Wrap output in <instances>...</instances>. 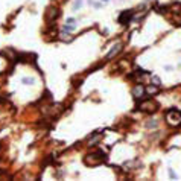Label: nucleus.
Returning <instances> with one entry per match:
<instances>
[{"instance_id":"obj_2","label":"nucleus","mask_w":181,"mask_h":181,"mask_svg":"<svg viewBox=\"0 0 181 181\" xmlns=\"http://www.w3.org/2000/svg\"><path fill=\"white\" fill-rule=\"evenodd\" d=\"M166 122L170 125V127H180L181 125V111L178 110H169L166 113Z\"/></svg>"},{"instance_id":"obj_1","label":"nucleus","mask_w":181,"mask_h":181,"mask_svg":"<svg viewBox=\"0 0 181 181\" xmlns=\"http://www.w3.org/2000/svg\"><path fill=\"white\" fill-rule=\"evenodd\" d=\"M107 160V155L101 151H96V152H91V154H87L84 157V163L87 166H97V164L104 163Z\"/></svg>"},{"instance_id":"obj_3","label":"nucleus","mask_w":181,"mask_h":181,"mask_svg":"<svg viewBox=\"0 0 181 181\" xmlns=\"http://www.w3.org/2000/svg\"><path fill=\"white\" fill-rule=\"evenodd\" d=\"M157 104L154 102V101H145V102H142L140 105H139V108L142 110V111H146V113H154L155 110H157Z\"/></svg>"},{"instance_id":"obj_15","label":"nucleus","mask_w":181,"mask_h":181,"mask_svg":"<svg viewBox=\"0 0 181 181\" xmlns=\"http://www.w3.org/2000/svg\"><path fill=\"white\" fill-rule=\"evenodd\" d=\"M152 82H154L155 85H160V84H162V81H160L157 76H152Z\"/></svg>"},{"instance_id":"obj_4","label":"nucleus","mask_w":181,"mask_h":181,"mask_svg":"<svg viewBox=\"0 0 181 181\" xmlns=\"http://www.w3.org/2000/svg\"><path fill=\"white\" fill-rule=\"evenodd\" d=\"M58 14H59V11H58L55 6H50V8L47 9L46 17H44V18H46V21H47V23H52L54 20H56V18H58Z\"/></svg>"},{"instance_id":"obj_8","label":"nucleus","mask_w":181,"mask_h":181,"mask_svg":"<svg viewBox=\"0 0 181 181\" xmlns=\"http://www.w3.org/2000/svg\"><path fill=\"white\" fill-rule=\"evenodd\" d=\"M76 31V24H69V23H66L64 26H62V32H66V34H72Z\"/></svg>"},{"instance_id":"obj_20","label":"nucleus","mask_w":181,"mask_h":181,"mask_svg":"<svg viewBox=\"0 0 181 181\" xmlns=\"http://www.w3.org/2000/svg\"><path fill=\"white\" fill-rule=\"evenodd\" d=\"M102 2H108V0H102Z\"/></svg>"},{"instance_id":"obj_12","label":"nucleus","mask_w":181,"mask_h":181,"mask_svg":"<svg viewBox=\"0 0 181 181\" xmlns=\"http://www.w3.org/2000/svg\"><path fill=\"white\" fill-rule=\"evenodd\" d=\"M21 84H24V85H32V84H34V79H32V78H23V79H21Z\"/></svg>"},{"instance_id":"obj_13","label":"nucleus","mask_w":181,"mask_h":181,"mask_svg":"<svg viewBox=\"0 0 181 181\" xmlns=\"http://www.w3.org/2000/svg\"><path fill=\"white\" fill-rule=\"evenodd\" d=\"M88 5H90V6H93V8H96V9L102 8V3H99V2H93V0H88Z\"/></svg>"},{"instance_id":"obj_9","label":"nucleus","mask_w":181,"mask_h":181,"mask_svg":"<svg viewBox=\"0 0 181 181\" xmlns=\"http://www.w3.org/2000/svg\"><path fill=\"white\" fill-rule=\"evenodd\" d=\"M99 140H101V134H93V136H90V139H88V146L96 145Z\"/></svg>"},{"instance_id":"obj_6","label":"nucleus","mask_w":181,"mask_h":181,"mask_svg":"<svg viewBox=\"0 0 181 181\" xmlns=\"http://www.w3.org/2000/svg\"><path fill=\"white\" fill-rule=\"evenodd\" d=\"M145 94H146V88L143 85H136V87L132 88V96H134L136 99H142Z\"/></svg>"},{"instance_id":"obj_18","label":"nucleus","mask_w":181,"mask_h":181,"mask_svg":"<svg viewBox=\"0 0 181 181\" xmlns=\"http://www.w3.org/2000/svg\"><path fill=\"white\" fill-rule=\"evenodd\" d=\"M5 102H3V99H0V108H2V105H3Z\"/></svg>"},{"instance_id":"obj_5","label":"nucleus","mask_w":181,"mask_h":181,"mask_svg":"<svg viewBox=\"0 0 181 181\" xmlns=\"http://www.w3.org/2000/svg\"><path fill=\"white\" fill-rule=\"evenodd\" d=\"M132 14H134V11H131V9L123 11V12L120 14V17H119V23H122V24H128V23L131 21V18H132Z\"/></svg>"},{"instance_id":"obj_17","label":"nucleus","mask_w":181,"mask_h":181,"mask_svg":"<svg viewBox=\"0 0 181 181\" xmlns=\"http://www.w3.org/2000/svg\"><path fill=\"white\" fill-rule=\"evenodd\" d=\"M66 23H69V24H76V20H75V18H73V17H69V18H67V21H66Z\"/></svg>"},{"instance_id":"obj_21","label":"nucleus","mask_w":181,"mask_h":181,"mask_svg":"<svg viewBox=\"0 0 181 181\" xmlns=\"http://www.w3.org/2000/svg\"><path fill=\"white\" fill-rule=\"evenodd\" d=\"M0 129H2V127H0Z\"/></svg>"},{"instance_id":"obj_11","label":"nucleus","mask_w":181,"mask_h":181,"mask_svg":"<svg viewBox=\"0 0 181 181\" xmlns=\"http://www.w3.org/2000/svg\"><path fill=\"white\" fill-rule=\"evenodd\" d=\"M146 93L148 94H157L158 93V87L157 85H149V87H146Z\"/></svg>"},{"instance_id":"obj_10","label":"nucleus","mask_w":181,"mask_h":181,"mask_svg":"<svg viewBox=\"0 0 181 181\" xmlns=\"http://www.w3.org/2000/svg\"><path fill=\"white\" fill-rule=\"evenodd\" d=\"M82 5H84V0H75L72 5V9L73 11H79L82 8Z\"/></svg>"},{"instance_id":"obj_16","label":"nucleus","mask_w":181,"mask_h":181,"mask_svg":"<svg viewBox=\"0 0 181 181\" xmlns=\"http://www.w3.org/2000/svg\"><path fill=\"white\" fill-rule=\"evenodd\" d=\"M169 177H170L172 180H177V174H175L172 169H169Z\"/></svg>"},{"instance_id":"obj_7","label":"nucleus","mask_w":181,"mask_h":181,"mask_svg":"<svg viewBox=\"0 0 181 181\" xmlns=\"http://www.w3.org/2000/svg\"><path fill=\"white\" fill-rule=\"evenodd\" d=\"M122 47H123V46H122V43H117V44H114V46L111 47V50H110L108 54H107V56H105V58H107V59L114 58L116 55H117L119 52H120V50H122Z\"/></svg>"},{"instance_id":"obj_14","label":"nucleus","mask_w":181,"mask_h":181,"mask_svg":"<svg viewBox=\"0 0 181 181\" xmlns=\"http://www.w3.org/2000/svg\"><path fill=\"white\" fill-rule=\"evenodd\" d=\"M146 127L148 128H155L157 127V122H155V120H149V122L146 123Z\"/></svg>"},{"instance_id":"obj_19","label":"nucleus","mask_w":181,"mask_h":181,"mask_svg":"<svg viewBox=\"0 0 181 181\" xmlns=\"http://www.w3.org/2000/svg\"><path fill=\"white\" fill-rule=\"evenodd\" d=\"M2 146H3V143H0V152H2Z\"/></svg>"}]
</instances>
